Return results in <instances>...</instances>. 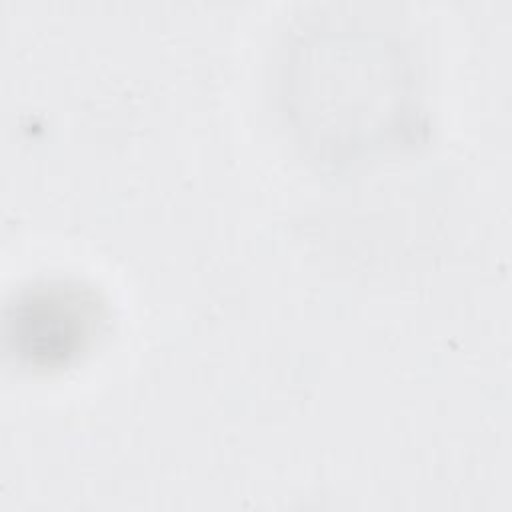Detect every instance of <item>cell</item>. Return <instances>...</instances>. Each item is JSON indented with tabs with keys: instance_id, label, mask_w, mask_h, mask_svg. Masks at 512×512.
<instances>
[{
	"instance_id": "obj_1",
	"label": "cell",
	"mask_w": 512,
	"mask_h": 512,
	"mask_svg": "<svg viewBox=\"0 0 512 512\" xmlns=\"http://www.w3.org/2000/svg\"><path fill=\"white\" fill-rule=\"evenodd\" d=\"M96 320V306L78 288L50 286L24 294L8 324L14 330L20 356L36 364L64 362L90 338Z\"/></svg>"
}]
</instances>
